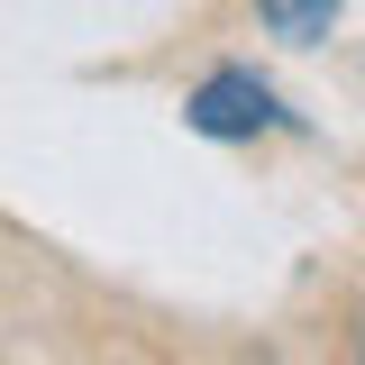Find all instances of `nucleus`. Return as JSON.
I'll return each mask as SVG.
<instances>
[{"instance_id":"f257e3e1","label":"nucleus","mask_w":365,"mask_h":365,"mask_svg":"<svg viewBox=\"0 0 365 365\" xmlns=\"http://www.w3.org/2000/svg\"><path fill=\"white\" fill-rule=\"evenodd\" d=\"M182 119H192L201 137H220V146H237V137L283 128V101H274V83L256 73V64H220V73H201V83H192Z\"/></svg>"},{"instance_id":"f03ea898","label":"nucleus","mask_w":365,"mask_h":365,"mask_svg":"<svg viewBox=\"0 0 365 365\" xmlns=\"http://www.w3.org/2000/svg\"><path fill=\"white\" fill-rule=\"evenodd\" d=\"M338 9H347V0H256L265 37H283V46H319L338 28Z\"/></svg>"},{"instance_id":"7ed1b4c3","label":"nucleus","mask_w":365,"mask_h":365,"mask_svg":"<svg viewBox=\"0 0 365 365\" xmlns=\"http://www.w3.org/2000/svg\"><path fill=\"white\" fill-rule=\"evenodd\" d=\"M356 365H365V329H356Z\"/></svg>"}]
</instances>
